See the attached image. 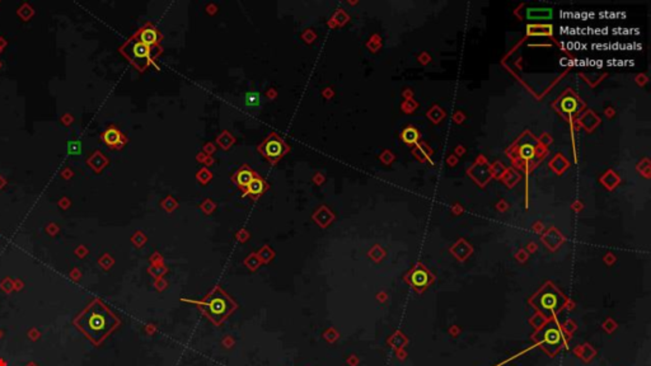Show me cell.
I'll return each instance as SVG.
<instances>
[{
    "label": "cell",
    "mask_w": 651,
    "mask_h": 366,
    "mask_svg": "<svg viewBox=\"0 0 651 366\" xmlns=\"http://www.w3.org/2000/svg\"><path fill=\"white\" fill-rule=\"evenodd\" d=\"M118 323L117 317L99 299L93 300L74 319V326L94 345H99Z\"/></svg>",
    "instance_id": "1"
},
{
    "label": "cell",
    "mask_w": 651,
    "mask_h": 366,
    "mask_svg": "<svg viewBox=\"0 0 651 366\" xmlns=\"http://www.w3.org/2000/svg\"><path fill=\"white\" fill-rule=\"evenodd\" d=\"M121 52L138 67L139 70L143 71L159 51L158 47L146 46L134 36L121 47Z\"/></svg>",
    "instance_id": "2"
},
{
    "label": "cell",
    "mask_w": 651,
    "mask_h": 366,
    "mask_svg": "<svg viewBox=\"0 0 651 366\" xmlns=\"http://www.w3.org/2000/svg\"><path fill=\"white\" fill-rule=\"evenodd\" d=\"M564 296L553 286L548 284L534 296L533 304L537 306L544 316H552L564 305Z\"/></svg>",
    "instance_id": "3"
},
{
    "label": "cell",
    "mask_w": 651,
    "mask_h": 366,
    "mask_svg": "<svg viewBox=\"0 0 651 366\" xmlns=\"http://www.w3.org/2000/svg\"><path fill=\"white\" fill-rule=\"evenodd\" d=\"M201 305L204 306V309L206 310L209 317L216 320V322H220L234 308L233 302H230L228 296H225L220 291H216L210 296H208Z\"/></svg>",
    "instance_id": "4"
},
{
    "label": "cell",
    "mask_w": 651,
    "mask_h": 366,
    "mask_svg": "<svg viewBox=\"0 0 651 366\" xmlns=\"http://www.w3.org/2000/svg\"><path fill=\"white\" fill-rule=\"evenodd\" d=\"M257 149L267 160L271 161L272 164H276L282 158V155L288 151V146L284 140L276 134H271L269 138H266Z\"/></svg>",
    "instance_id": "5"
},
{
    "label": "cell",
    "mask_w": 651,
    "mask_h": 366,
    "mask_svg": "<svg viewBox=\"0 0 651 366\" xmlns=\"http://www.w3.org/2000/svg\"><path fill=\"white\" fill-rule=\"evenodd\" d=\"M135 37L138 38L139 41H141L143 44L146 45V46L157 47L159 44V40H161V33H159V31L154 26L146 24V26H144V27L138 31V33L135 34Z\"/></svg>",
    "instance_id": "6"
},
{
    "label": "cell",
    "mask_w": 651,
    "mask_h": 366,
    "mask_svg": "<svg viewBox=\"0 0 651 366\" xmlns=\"http://www.w3.org/2000/svg\"><path fill=\"white\" fill-rule=\"evenodd\" d=\"M102 140L110 148H121L126 143L124 134L114 126H110L107 130H104V132L102 134Z\"/></svg>",
    "instance_id": "7"
},
{
    "label": "cell",
    "mask_w": 651,
    "mask_h": 366,
    "mask_svg": "<svg viewBox=\"0 0 651 366\" xmlns=\"http://www.w3.org/2000/svg\"><path fill=\"white\" fill-rule=\"evenodd\" d=\"M256 175H257V173L253 169L244 165V167H242V168L235 172L234 175H233V182L244 191L247 186L251 183V181L255 178Z\"/></svg>",
    "instance_id": "8"
},
{
    "label": "cell",
    "mask_w": 651,
    "mask_h": 366,
    "mask_svg": "<svg viewBox=\"0 0 651 366\" xmlns=\"http://www.w3.org/2000/svg\"><path fill=\"white\" fill-rule=\"evenodd\" d=\"M269 188V185L266 183V181L263 178H261L259 175H256L255 178L252 179L251 183L247 186V188L244 190L245 195L251 196L252 198H259L261 197L263 193L266 192V190Z\"/></svg>",
    "instance_id": "9"
},
{
    "label": "cell",
    "mask_w": 651,
    "mask_h": 366,
    "mask_svg": "<svg viewBox=\"0 0 651 366\" xmlns=\"http://www.w3.org/2000/svg\"><path fill=\"white\" fill-rule=\"evenodd\" d=\"M560 108L564 113H568L570 114V116L577 111V108H579V101H577V98L575 97L574 94L571 93V91L562 95V98H561L560 101Z\"/></svg>",
    "instance_id": "10"
},
{
    "label": "cell",
    "mask_w": 651,
    "mask_h": 366,
    "mask_svg": "<svg viewBox=\"0 0 651 366\" xmlns=\"http://www.w3.org/2000/svg\"><path fill=\"white\" fill-rule=\"evenodd\" d=\"M429 272H426L423 267H417L411 273V282L415 287H421L429 284Z\"/></svg>",
    "instance_id": "11"
},
{
    "label": "cell",
    "mask_w": 651,
    "mask_h": 366,
    "mask_svg": "<svg viewBox=\"0 0 651 366\" xmlns=\"http://www.w3.org/2000/svg\"><path fill=\"white\" fill-rule=\"evenodd\" d=\"M527 16H525V19H542V18H548L552 16V9H548V8H528L527 10H524Z\"/></svg>",
    "instance_id": "12"
},
{
    "label": "cell",
    "mask_w": 651,
    "mask_h": 366,
    "mask_svg": "<svg viewBox=\"0 0 651 366\" xmlns=\"http://www.w3.org/2000/svg\"><path fill=\"white\" fill-rule=\"evenodd\" d=\"M471 172H474V173H476V172L477 173L480 172V175H477L476 181L480 182L481 185H485V182H486L487 179H490L491 177V172L486 164H476L473 168L471 169Z\"/></svg>",
    "instance_id": "13"
},
{
    "label": "cell",
    "mask_w": 651,
    "mask_h": 366,
    "mask_svg": "<svg viewBox=\"0 0 651 366\" xmlns=\"http://www.w3.org/2000/svg\"><path fill=\"white\" fill-rule=\"evenodd\" d=\"M402 136H403V140L406 141V143H408V144H412V143H415V141L417 140V138H419V134H417V131L413 127H408V128H406L405 131H403Z\"/></svg>",
    "instance_id": "14"
},
{
    "label": "cell",
    "mask_w": 651,
    "mask_h": 366,
    "mask_svg": "<svg viewBox=\"0 0 651 366\" xmlns=\"http://www.w3.org/2000/svg\"><path fill=\"white\" fill-rule=\"evenodd\" d=\"M519 151H521L519 154H521V158L525 159V160H530V159L534 157V154H536V153H534V149L532 148V145L527 144L524 145V146H521Z\"/></svg>",
    "instance_id": "15"
},
{
    "label": "cell",
    "mask_w": 651,
    "mask_h": 366,
    "mask_svg": "<svg viewBox=\"0 0 651 366\" xmlns=\"http://www.w3.org/2000/svg\"><path fill=\"white\" fill-rule=\"evenodd\" d=\"M245 103L247 106H259L260 101H261V98L257 93H248L245 95Z\"/></svg>",
    "instance_id": "16"
},
{
    "label": "cell",
    "mask_w": 651,
    "mask_h": 366,
    "mask_svg": "<svg viewBox=\"0 0 651 366\" xmlns=\"http://www.w3.org/2000/svg\"><path fill=\"white\" fill-rule=\"evenodd\" d=\"M81 150V144L78 143V141H70L69 143V151H70V154H78Z\"/></svg>",
    "instance_id": "17"
}]
</instances>
